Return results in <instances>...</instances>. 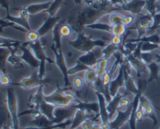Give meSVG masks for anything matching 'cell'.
<instances>
[{
	"instance_id": "cell-1",
	"label": "cell",
	"mask_w": 160,
	"mask_h": 129,
	"mask_svg": "<svg viewBox=\"0 0 160 129\" xmlns=\"http://www.w3.org/2000/svg\"><path fill=\"white\" fill-rule=\"evenodd\" d=\"M69 44L74 49L86 53L92 51L93 48L96 47L104 48L108 44L102 40H92L90 37H87L84 33L80 32L76 40H70Z\"/></svg>"
},
{
	"instance_id": "cell-2",
	"label": "cell",
	"mask_w": 160,
	"mask_h": 129,
	"mask_svg": "<svg viewBox=\"0 0 160 129\" xmlns=\"http://www.w3.org/2000/svg\"><path fill=\"white\" fill-rule=\"evenodd\" d=\"M28 46L29 47L30 49L32 50L34 55L40 62V66L38 68V76L40 79H43L45 75V62L48 61L50 63H53V61L47 57L46 54H45V51H44V44L42 43L41 39L38 41L34 42V43H28Z\"/></svg>"
},
{
	"instance_id": "cell-3",
	"label": "cell",
	"mask_w": 160,
	"mask_h": 129,
	"mask_svg": "<svg viewBox=\"0 0 160 129\" xmlns=\"http://www.w3.org/2000/svg\"><path fill=\"white\" fill-rule=\"evenodd\" d=\"M6 105L8 111L11 118L12 128L19 129V113L18 107H17V99L15 93L12 88H8L6 92Z\"/></svg>"
},
{
	"instance_id": "cell-4",
	"label": "cell",
	"mask_w": 160,
	"mask_h": 129,
	"mask_svg": "<svg viewBox=\"0 0 160 129\" xmlns=\"http://www.w3.org/2000/svg\"><path fill=\"white\" fill-rule=\"evenodd\" d=\"M44 99L56 107H67L75 104L73 101L67 97L65 94L64 89H61L59 87H58L57 90L52 94L48 96L45 95Z\"/></svg>"
},
{
	"instance_id": "cell-5",
	"label": "cell",
	"mask_w": 160,
	"mask_h": 129,
	"mask_svg": "<svg viewBox=\"0 0 160 129\" xmlns=\"http://www.w3.org/2000/svg\"><path fill=\"white\" fill-rule=\"evenodd\" d=\"M50 82H51L50 78H44L43 79H40L38 76V70L36 71V69H34V71L31 76L23 79L19 83H11V85L22 87L24 90H31L37 87L38 88L41 85L50 83Z\"/></svg>"
},
{
	"instance_id": "cell-6",
	"label": "cell",
	"mask_w": 160,
	"mask_h": 129,
	"mask_svg": "<svg viewBox=\"0 0 160 129\" xmlns=\"http://www.w3.org/2000/svg\"><path fill=\"white\" fill-rule=\"evenodd\" d=\"M51 49L52 50L53 53H54L55 54V58H56L55 59V63L56 64L58 68H59L61 72H62V75H63L64 82H65L64 86H65L66 88H70V81H69L68 68H67V64H66L65 58H64L62 49H57L53 44L51 46Z\"/></svg>"
},
{
	"instance_id": "cell-7",
	"label": "cell",
	"mask_w": 160,
	"mask_h": 129,
	"mask_svg": "<svg viewBox=\"0 0 160 129\" xmlns=\"http://www.w3.org/2000/svg\"><path fill=\"white\" fill-rule=\"evenodd\" d=\"M102 15L103 14L101 12H98L92 8L88 7L86 10L80 12L78 17L77 24H78L79 29H81L84 25L87 26V25L95 23L96 20L99 19Z\"/></svg>"
},
{
	"instance_id": "cell-8",
	"label": "cell",
	"mask_w": 160,
	"mask_h": 129,
	"mask_svg": "<svg viewBox=\"0 0 160 129\" xmlns=\"http://www.w3.org/2000/svg\"><path fill=\"white\" fill-rule=\"evenodd\" d=\"M18 48L20 49V52H21L20 56L22 60L23 61V62L28 64L33 69L38 70L39 66H40V62L36 58L34 53L31 51L30 48L28 46V42H24L23 44L20 45Z\"/></svg>"
},
{
	"instance_id": "cell-9",
	"label": "cell",
	"mask_w": 160,
	"mask_h": 129,
	"mask_svg": "<svg viewBox=\"0 0 160 129\" xmlns=\"http://www.w3.org/2000/svg\"><path fill=\"white\" fill-rule=\"evenodd\" d=\"M141 18L137 22L134 26L131 28V30H137L138 36L137 38H141L143 37L147 31L149 30L153 25V17L150 14H144L141 16Z\"/></svg>"
},
{
	"instance_id": "cell-10",
	"label": "cell",
	"mask_w": 160,
	"mask_h": 129,
	"mask_svg": "<svg viewBox=\"0 0 160 129\" xmlns=\"http://www.w3.org/2000/svg\"><path fill=\"white\" fill-rule=\"evenodd\" d=\"M29 16L30 14L28 13V12L27 11V9L25 8H22L19 10V17H15L12 16L9 14H7L6 18L4 20H7V21L12 22V23H14L15 24L18 25V26H21V27L24 28L27 30L29 31L31 30V26L29 25V22H28V20H29Z\"/></svg>"
},
{
	"instance_id": "cell-11",
	"label": "cell",
	"mask_w": 160,
	"mask_h": 129,
	"mask_svg": "<svg viewBox=\"0 0 160 129\" xmlns=\"http://www.w3.org/2000/svg\"><path fill=\"white\" fill-rule=\"evenodd\" d=\"M146 1L145 0H131L127 4L123 5L120 7V10L129 12L130 14L137 16L144 15L143 10L145 8Z\"/></svg>"
},
{
	"instance_id": "cell-12",
	"label": "cell",
	"mask_w": 160,
	"mask_h": 129,
	"mask_svg": "<svg viewBox=\"0 0 160 129\" xmlns=\"http://www.w3.org/2000/svg\"><path fill=\"white\" fill-rule=\"evenodd\" d=\"M139 105L143 109L145 116L148 117L152 120L153 126H156L158 124V119L156 115L154 107L151 104L149 99L142 94L140 96V98H139Z\"/></svg>"
},
{
	"instance_id": "cell-13",
	"label": "cell",
	"mask_w": 160,
	"mask_h": 129,
	"mask_svg": "<svg viewBox=\"0 0 160 129\" xmlns=\"http://www.w3.org/2000/svg\"><path fill=\"white\" fill-rule=\"evenodd\" d=\"M132 110V104L126 110H117V115L113 121H110V129H119L125 122L129 121Z\"/></svg>"
},
{
	"instance_id": "cell-14",
	"label": "cell",
	"mask_w": 160,
	"mask_h": 129,
	"mask_svg": "<svg viewBox=\"0 0 160 129\" xmlns=\"http://www.w3.org/2000/svg\"><path fill=\"white\" fill-rule=\"evenodd\" d=\"M95 94L97 96L98 105H99V115L100 119H101V124L110 123V118H109V113L107 111V103H106L104 95L100 93H96Z\"/></svg>"
},
{
	"instance_id": "cell-15",
	"label": "cell",
	"mask_w": 160,
	"mask_h": 129,
	"mask_svg": "<svg viewBox=\"0 0 160 129\" xmlns=\"http://www.w3.org/2000/svg\"><path fill=\"white\" fill-rule=\"evenodd\" d=\"M125 59L128 60V62L130 63V65H131V66L135 69L138 79H140V78L142 77V75L145 74L147 71V70H148V66H147V65L145 62H142L141 59L134 58L132 54H131V56H129V57L125 58Z\"/></svg>"
},
{
	"instance_id": "cell-16",
	"label": "cell",
	"mask_w": 160,
	"mask_h": 129,
	"mask_svg": "<svg viewBox=\"0 0 160 129\" xmlns=\"http://www.w3.org/2000/svg\"><path fill=\"white\" fill-rule=\"evenodd\" d=\"M60 21V18L59 16H49L46 20L45 21V23L41 26V27L38 30V33L39 36L41 37H43V36L46 35L48 33H49L50 31L53 30V29L55 28V26H56L59 22Z\"/></svg>"
},
{
	"instance_id": "cell-17",
	"label": "cell",
	"mask_w": 160,
	"mask_h": 129,
	"mask_svg": "<svg viewBox=\"0 0 160 129\" xmlns=\"http://www.w3.org/2000/svg\"><path fill=\"white\" fill-rule=\"evenodd\" d=\"M121 87H124V77H123V70L120 68L119 69V74L114 80H112L109 85V93L112 97L115 96L118 93Z\"/></svg>"
},
{
	"instance_id": "cell-18",
	"label": "cell",
	"mask_w": 160,
	"mask_h": 129,
	"mask_svg": "<svg viewBox=\"0 0 160 129\" xmlns=\"http://www.w3.org/2000/svg\"><path fill=\"white\" fill-rule=\"evenodd\" d=\"M43 86L44 85L39 86L37 92L31 95L28 99V104L31 109H38L39 105L45 100L44 99L45 95L43 94Z\"/></svg>"
},
{
	"instance_id": "cell-19",
	"label": "cell",
	"mask_w": 160,
	"mask_h": 129,
	"mask_svg": "<svg viewBox=\"0 0 160 129\" xmlns=\"http://www.w3.org/2000/svg\"><path fill=\"white\" fill-rule=\"evenodd\" d=\"M59 123L60 122L56 118H55L54 120H49L46 117L42 114L38 117L34 118L30 122V124H32L33 127H48L52 125H54V124H59Z\"/></svg>"
},
{
	"instance_id": "cell-20",
	"label": "cell",
	"mask_w": 160,
	"mask_h": 129,
	"mask_svg": "<svg viewBox=\"0 0 160 129\" xmlns=\"http://www.w3.org/2000/svg\"><path fill=\"white\" fill-rule=\"evenodd\" d=\"M98 59L96 58V55L92 51H88V52L84 53L83 55L80 56L78 58V62H81L84 65L90 67V68H95L98 62Z\"/></svg>"
},
{
	"instance_id": "cell-21",
	"label": "cell",
	"mask_w": 160,
	"mask_h": 129,
	"mask_svg": "<svg viewBox=\"0 0 160 129\" xmlns=\"http://www.w3.org/2000/svg\"><path fill=\"white\" fill-rule=\"evenodd\" d=\"M9 50H10V54L8 56L7 61L6 62L10 64L12 66H13L15 68H23L24 67L23 65V61L22 60V58H20V55L17 54L16 52V49L14 50L12 48V47H9Z\"/></svg>"
},
{
	"instance_id": "cell-22",
	"label": "cell",
	"mask_w": 160,
	"mask_h": 129,
	"mask_svg": "<svg viewBox=\"0 0 160 129\" xmlns=\"http://www.w3.org/2000/svg\"><path fill=\"white\" fill-rule=\"evenodd\" d=\"M52 2V0L43 3H36V4H32L27 6L25 9H27L30 15H34V14L39 13L43 11L45 12L50 7Z\"/></svg>"
},
{
	"instance_id": "cell-23",
	"label": "cell",
	"mask_w": 160,
	"mask_h": 129,
	"mask_svg": "<svg viewBox=\"0 0 160 129\" xmlns=\"http://www.w3.org/2000/svg\"><path fill=\"white\" fill-rule=\"evenodd\" d=\"M123 96H124V95L120 93V92H118V93L112 98L110 102L107 104V111L109 113L110 121L112 117L114 116V114L117 112V110H118L119 107V103H120V99H121V97Z\"/></svg>"
},
{
	"instance_id": "cell-24",
	"label": "cell",
	"mask_w": 160,
	"mask_h": 129,
	"mask_svg": "<svg viewBox=\"0 0 160 129\" xmlns=\"http://www.w3.org/2000/svg\"><path fill=\"white\" fill-rule=\"evenodd\" d=\"M56 109V107L53 106L52 104H49V103L46 102L44 100L42 104L39 105L38 110L42 113V115L46 117L49 120H54V110Z\"/></svg>"
},
{
	"instance_id": "cell-25",
	"label": "cell",
	"mask_w": 160,
	"mask_h": 129,
	"mask_svg": "<svg viewBox=\"0 0 160 129\" xmlns=\"http://www.w3.org/2000/svg\"><path fill=\"white\" fill-rule=\"evenodd\" d=\"M147 66H148V69L149 71L150 75L149 78L147 80V82H148V83H149L152 81L156 80L159 78V75L160 72V65H159L157 62L154 61L152 63L148 64Z\"/></svg>"
},
{
	"instance_id": "cell-26",
	"label": "cell",
	"mask_w": 160,
	"mask_h": 129,
	"mask_svg": "<svg viewBox=\"0 0 160 129\" xmlns=\"http://www.w3.org/2000/svg\"><path fill=\"white\" fill-rule=\"evenodd\" d=\"M62 24V22L59 21L52 30L53 44L57 49H62V36L59 32V29H60V26Z\"/></svg>"
},
{
	"instance_id": "cell-27",
	"label": "cell",
	"mask_w": 160,
	"mask_h": 129,
	"mask_svg": "<svg viewBox=\"0 0 160 129\" xmlns=\"http://www.w3.org/2000/svg\"><path fill=\"white\" fill-rule=\"evenodd\" d=\"M138 46V43H131V42H124L120 47L119 51L122 53L123 58H127L131 56L134 53V50Z\"/></svg>"
},
{
	"instance_id": "cell-28",
	"label": "cell",
	"mask_w": 160,
	"mask_h": 129,
	"mask_svg": "<svg viewBox=\"0 0 160 129\" xmlns=\"http://www.w3.org/2000/svg\"><path fill=\"white\" fill-rule=\"evenodd\" d=\"M98 77V76L96 72V70H95V68H90L84 72V82L87 84L88 87H90L93 85L94 82H95V80H96Z\"/></svg>"
},
{
	"instance_id": "cell-29",
	"label": "cell",
	"mask_w": 160,
	"mask_h": 129,
	"mask_svg": "<svg viewBox=\"0 0 160 129\" xmlns=\"http://www.w3.org/2000/svg\"><path fill=\"white\" fill-rule=\"evenodd\" d=\"M119 49H120V47L117 46L116 44L110 42L106 47L103 48L102 51V58L109 59L111 56L113 55L117 51H119Z\"/></svg>"
},
{
	"instance_id": "cell-30",
	"label": "cell",
	"mask_w": 160,
	"mask_h": 129,
	"mask_svg": "<svg viewBox=\"0 0 160 129\" xmlns=\"http://www.w3.org/2000/svg\"><path fill=\"white\" fill-rule=\"evenodd\" d=\"M127 32H128V26H125L123 23H117V24L112 26V32H111V34L112 35L123 37L127 34Z\"/></svg>"
},
{
	"instance_id": "cell-31",
	"label": "cell",
	"mask_w": 160,
	"mask_h": 129,
	"mask_svg": "<svg viewBox=\"0 0 160 129\" xmlns=\"http://www.w3.org/2000/svg\"><path fill=\"white\" fill-rule=\"evenodd\" d=\"M88 28H91L93 30H103L106 31V32L110 33L112 32V25L107 24V23H93L92 24L87 25Z\"/></svg>"
},
{
	"instance_id": "cell-32",
	"label": "cell",
	"mask_w": 160,
	"mask_h": 129,
	"mask_svg": "<svg viewBox=\"0 0 160 129\" xmlns=\"http://www.w3.org/2000/svg\"><path fill=\"white\" fill-rule=\"evenodd\" d=\"M62 1L63 0H52V2L50 7L45 11L46 12H48L49 16H56V12L60 9Z\"/></svg>"
},
{
	"instance_id": "cell-33",
	"label": "cell",
	"mask_w": 160,
	"mask_h": 129,
	"mask_svg": "<svg viewBox=\"0 0 160 129\" xmlns=\"http://www.w3.org/2000/svg\"><path fill=\"white\" fill-rule=\"evenodd\" d=\"M89 68H90V67L87 66V65H84V64H82L81 62L77 61L76 65L68 69V74L69 76H71V75H74L76 74V73L81 72V71H87Z\"/></svg>"
},
{
	"instance_id": "cell-34",
	"label": "cell",
	"mask_w": 160,
	"mask_h": 129,
	"mask_svg": "<svg viewBox=\"0 0 160 129\" xmlns=\"http://www.w3.org/2000/svg\"><path fill=\"white\" fill-rule=\"evenodd\" d=\"M124 16L123 14L117 12H112L109 14V24L113 26V25L117 24L123 22V19Z\"/></svg>"
},
{
	"instance_id": "cell-35",
	"label": "cell",
	"mask_w": 160,
	"mask_h": 129,
	"mask_svg": "<svg viewBox=\"0 0 160 129\" xmlns=\"http://www.w3.org/2000/svg\"><path fill=\"white\" fill-rule=\"evenodd\" d=\"M156 50H160V44L151 42H144L141 47L142 52H153Z\"/></svg>"
},
{
	"instance_id": "cell-36",
	"label": "cell",
	"mask_w": 160,
	"mask_h": 129,
	"mask_svg": "<svg viewBox=\"0 0 160 129\" xmlns=\"http://www.w3.org/2000/svg\"><path fill=\"white\" fill-rule=\"evenodd\" d=\"M132 104L131 99L127 96H123L119 103V107L117 110H126Z\"/></svg>"
},
{
	"instance_id": "cell-37",
	"label": "cell",
	"mask_w": 160,
	"mask_h": 129,
	"mask_svg": "<svg viewBox=\"0 0 160 129\" xmlns=\"http://www.w3.org/2000/svg\"><path fill=\"white\" fill-rule=\"evenodd\" d=\"M62 37H69L73 34V28L69 24H62L59 29Z\"/></svg>"
},
{
	"instance_id": "cell-38",
	"label": "cell",
	"mask_w": 160,
	"mask_h": 129,
	"mask_svg": "<svg viewBox=\"0 0 160 129\" xmlns=\"http://www.w3.org/2000/svg\"><path fill=\"white\" fill-rule=\"evenodd\" d=\"M0 26H2V27H5V26H11V27L14 28V29L17 30H20V31H22V32H25V31H27L28 32V30H27L26 29H24V28L21 27V26H18V25L15 24L14 23H12V22H9V21H7V20H4V19H0Z\"/></svg>"
},
{
	"instance_id": "cell-39",
	"label": "cell",
	"mask_w": 160,
	"mask_h": 129,
	"mask_svg": "<svg viewBox=\"0 0 160 129\" xmlns=\"http://www.w3.org/2000/svg\"><path fill=\"white\" fill-rule=\"evenodd\" d=\"M27 42L28 43H34L41 39V37L39 36L38 31L35 30H29L27 33Z\"/></svg>"
},
{
	"instance_id": "cell-40",
	"label": "cell",
	"mask_w": 160,
	"mask_h": 129,
	"mask_svg": "<svg viewBox=\"0 0 160 129\" xmlns=\"http://www.w3.org/2000/svg\"><path fill=\"white\" fill-rule=\"evenodd\" d=\"M92 86L94 87V89H95L96 93H100L104 94L105 87H104V84H103V82H102V79L101 77L97 78V79L95 80V82H94Z\"/></svg>"
},
{
	"instance_id": "cell-41",
	"label": "cell",
	"mask_w": 160,
	"mask_h": 129,
	"mask_svg": "<svg viewBox=\"0 0 160 129\" xmlns=\"http://www.w3.org/2000/svg\"><path fill=\"white\" fill-rule=\"evenodd\" d=\"M141 60L145 62L146 65L152 63L155 61V56L152 52H142L141 54Z\"/></svg>"
},
{
	"instance_id": "cell-42",
	"label": "cell",
	"mask_w": 160,
	"mask_h": 129,
	"mask_svg": "<svg viewBox=\"0 0 160 129\" xmlns=\"http://www.w3.org/2000/svg\"><path fill=\"white\" fill-rule=\"evenodd\" d=\"M100 115L98 114V116L95 117V119H93V118H88V119H86L85 121H84V122L81 124V128L82 129H92L93 128L94 125H95V124L96 123V121H95V120H96V118L99 117Z\"/></svg>"
},
{
	"instance_id": "cell-43",
	"label": "cell",
	"mask_w": 160,
	"mask_h": 129,
	"mask_svg": "<svg viewBox=\"0 0 160 129\" xmlns=\"http://www.w3.org/2000/svg\"><path fill=\"white\" fill-rule=\"evenodd\" d=\"M109 59H106V58H99L98 60L96 65H95V68H99V69L102 70H109Z\"/></svg>"
},
{
	"instance_id": "cell-44",
	"label": "cell",
	"mask_w": 160,
	"mask_h": 129,
	"mask_svg": "<svg viewBox=\"0 0 160 129\" xmlns=\"http://www.w3.org/2000/svg\"><path fill=\"white\" fill-rule=\"evenodd\" d=\"M84 84V80L81 78L80 76H77L74 78L73 81V89L76 90H81L83 88Z\"/></svg>"
},
{
	"instance_id": "cell-45",
	"label": "cell",
	"mask_w": 160,
	"mask_h": 129,
	"mask_svg": "<svg viewBox=\"0 0 160 129\" xmlns=\"http://www.w3.org/2000/svg\"><path fill=\"white\" fill-rule=\"evenodd\" d=\"M134 20H135V18H134V15H132V14H128V15H125L124 16H123V22H122V23L128 27V26H131V25L134 24Z\"/></svg>"
},
{
	"instance_id": "cell-46",
	"label": "cell",
	"mask_w": 160,
	"mask_h": 129,
	"mask_svg": "<svg viewBox=\"0 0 160 129\" xmlns=\"http://www.w3.org/2000/svg\"><path fill=\"white\" fill-rule=\"evenodd\" d=\"M144 116H145V113H144L143 109L139 105L137 110H136L135 113H134V119L136 120V121H141L143 119Z\"/></svg>"
},
{
	"instance_id": "cell-47",
	"label": "cell",
	"mask_w": 160,
	"mask_h": 129,
	"mask_svg": "<svg viewBox=\"0 0 160 129\" xmlns=\"http://www.w3.org/2000/svg\"><path fill=\"white\" fill-rule=\"evenodd\" d=\"M109 1L111 2L112 6L117 9V11L120 10V7L128 2V0H109Z\"/></svg>"
},
{
	"instance_id": "cell-48",
	"label": "cell",
	"mask_w": 160,
	"mask_h": 129,
	"mask_svg": "<svg viewBox=\"0 0 160 129\" xmlns=\"http://www.w3.org/2000/svg\"><path fill=\"white\" fill-rule=\"evenodd\" d=\"M111 43L114 44L117 46L120 47L124 41H123V37H120V36H117V35H112V39H111Z\"/></svg>"
},
{
	"instance_id": "cell-49",
	"label": "cell",
	"mask_w": 160,
	"mask_h": 129,
	"mask_svg": "<svg viewBox=\"0 0 160 129\" xmlns=\"http://www.w3.org/2000/svg\"><path fill=\"white\" fill-rule=\"evenodd\" d=\"M11 83H12V81H11L10 77L8 75L4 74L2 79L0 81V85H3V86H8V85H11Z\"/></svg>"
},
{
	"instance_id": "cell-50",
	"label": "cell",
	"mask_w": 160,
	"mask_h": 129,
	"mask_svg": "<svg viewBox=\"0 0 160 129\" xmlns=\"http://www.w3.org/2000/svg\"><path fill=\"white\" fill-rule=\"evenodd\" d=\"M0 6L5 8L7 11V14H9V6H8L7 0H0Z\"/></svg>"
},
{
	"instance_id": "cell-51",
	"label": "cell",
	"mask_w": 160,
	"mask_h": 129,
	"mask_svg": "<svg viewBox=\"0 0 160 129\" xmlns=\"http://www.w3.org/2000/svg\"><path fill=\"white\" fill-rule=\"evenodd\" d=\"M154 56H155V62H156L159 65H160V50H159L158 52H156V54H154Z\"/></svg>"
},
{
	"instance_id": "cell-52",
	"label": "cell",
	"mask_w": 160,
	"mask_h": 129,
	"mask_svg": "<svg viewBox=\"0 0 160 129\" xmlns=\"http://www.w3.org/2000/svg\"><path fill=\"white\" fill-rule=\"evenodd\" d=\"M99 129H110V123L108 124H101V127Z\"/></svg>"
},
{
	"instance_id": "cell-53",
	"label": "cell",
	"mask_w": 160,
	"mask_h": 129,
	"mask_svg": "<svg viewBox=\"0 0 160 129\" xmlns=\"http://www.w3.org/2000/svg\"><path fill=\"white\" fill-rule=\"evenodd\" d=\"M1 128L2 129H13V128H12V127H10V125H9V124H8L7 123L5 124H3L2 127Z\"/></svg>"
},
{
	"instance_id": "cell-54",
	"label": "cell",
	"mask_w": 160,
	"mask_h": 129,
	"mask_svg": "<svg viewBox=\"0 0 160 129\" xmlns=\"http://www.w3.org/2000/svg\"><path fill=\"white\" fill-rule=\"evenodd\" d=\"M83 0H74V2L76 3V4H81V2H82Z\"/></svg>"
},
{
	"instance_id": "cell-55",
	"label": "cell",
	"mask_w": 160,
	"mask_h": 129,
	"mask_svg": "<svg viewBox=\"0 0 160 129\" xmlns=\"http://www.w3.org/2000/svg\"><path fill=\"white\" fill-rule=\"evenodd\" d=\"M4 74H5V73H3L2 71H0V81H1L2 79V77H3V76H4Z\"/></svg>"
},
{
	"instance_id": "cell-56",
	"label": "cell",
	"mask_w": 160,
	"mask_h": 129,
	"mask_svg": "<svg viewBox=\"0 0 160 129\" xmlns=\"http://www.w3.org/2000/svg\"><path fill=\"white\" fill-rule=\"evenodd\" d=\"M67 55H68L69 57L71 58L72 56H73V53H72V52H67Z\"/></svg>"
},
{
	"instance_id": "cell-57",
	"label": "cell",
	"mask_w": 160,
	"mask_h": 129,
	"mask_svg": "<svg viewBox=\"0 0 160 129\" xmlns=\"http://www.w3.org/2000/svg\"><path fill=\"white\" fill-rule=\"evenodd\" d=\"M0 32H2V26H0Z\"/></svg>"
},
{
	"instance_id": "cell-58",
	"label": "cell",
	"mask_w": 160,
	"mask_h": 129,
	"mask_svg": "<svg viewBox=\"0 0 160 129\" xmlns=\"http://www.w3.org/2000/svg\"><path fill=\"white\" fill-rule=\"evenodd\" d=\"M158 30H159V31H158V32H159V34H160V28H159V29H158Z\"/></svg>"
},
{
	"instance_id": "cell-59",
	"label": "cell",
	"mask_w": 160,
	"mask_h": 129,
	"mask_svg": "<svg viewBox=\"0 0 160 129\" xmlns=\"http://www.w3.org/2000/svg\"><path fill=\"white\" fill-rule=\"evenodd\" d=\"M69 129H78V128H69Z\"/></svg>"
},
{
	"instance_id": "cell-60",
	"label": "cell",
	"mask_w": 160,
	"mask_h": 129,
	"mask_svg": "<svg viewBox=\"0 0 160 129\" xmlns=\"http://www.w3.org/2000/svg\"><path fill=\"white\" fill-rule=\"evenodd\" d=\"M0 129H2V128H1V127H0Z\"/></svg>"
},
{
	"instance_id": "cell-61",
	"label": "cell",
	"mask_w": 160,
	"mask_h": 129,
	"mask_svg": "<svg viewBox=\"0 0 160 129\" xmlns=\"http://www.w3.org/2000/svg\"></svg>"
}]
</instances>
